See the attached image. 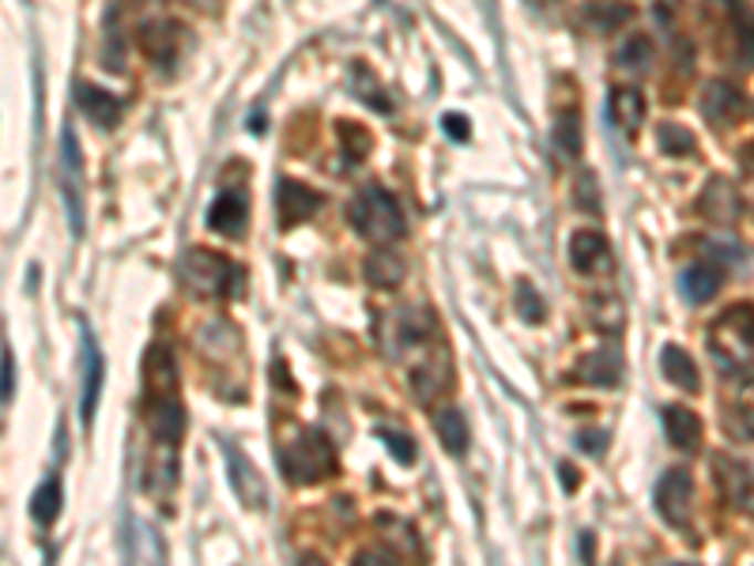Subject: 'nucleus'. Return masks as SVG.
<instances>
[{"mask_svg":"<svg viewBox=\"0 0 754 566\" xmlns=\"http://www.w3.org/2000/svg\"><path fill=\"white\" fill-rule=\"evenodd\" d=\"M347 219H352V227L363 234V239H370L377 245L397 242L400 234L408 231V227H404V212H400L397 197L381 186L358 189V197L352 200V208H347Z\"/></svg>","mask_w":754,"mask_h":566,"instance_id":"nucleus-1","label":"nucleus"},{"mask_svg":"<svg viewBox=\"0 0 754 566\" xmlns=\"http://www.w3.org/2000/svg\"><path fill=\"white\" fill-rule=\"evenodd\" d=\"M280 464L291 483H321L336 476V446L328 442L325 431L306 427L280 450Z\"/></svg>","mask_w":754,"mask_h":566,"instance_id":"nucleus-2","label":"nucleus"},{"mask_svg":"<svg viewBox=\"0 0 754 566\" xmlns=\"http://www.w3.org/2000/svg\"><path fill=\"white\" fill-rule=\"evenodd\" d=\"M710 348L724 370L740 374L754 359V306H732L710 333Z\"/></svg>","mask_w":754,"mask_h":566,"instance_id":"nucleus-3","label":"nucleus"},{"mask_svg":"<svg viewBox=\"0 0 754 566\" xmlns=\"http://www.w3.org/2000/svg\"><path fill=\"white\" fill-rule=\"evenodd\" d=\"M181 280H186V287L192 295L223 298L242 283V272H238L227 258H219V253L192 250V253H186V261H181Z\"/></svg>","mask_w":754,"mask_h":566,"instance_id":"nucleus-4","label":"nucleus"},{"mask_svg":"<svg viewBox=\"0 0 754 566\" xmlns=\"http://www.w3.org/2000/svg\"><path fill=\"white\" fill-rule=\"evenodd\" d=\"M652 502H657L660 517L671 528H687L691 525V510H694V480L687 469H671L660 476L657 491H652Z\"/></svg>","mask_w":754,"mask_h":566,"instance_id":"nucleus-5","label":"nucleus"},{"mask_svg":"<svg viewBox=\"0 0 754 566\" xmlns=\"http://www.w3.org/2000/svg\"><path fill=\"white\" fill-rule=\"evenodd\" d=\"M144 423L151 427L155 442L178 446L186 431V412L178 405V392H144Z\"/></svg>","mask_w":754,"mask_h":566,"instance_id":"nucleus-6","label":"nucleus"},{"mask_svg":"<svg viewBox=\"0 0 754 566\" xmlns=\"http://www.w3.org/2000/svg\"><path fill=\"white\" fill-rule=\"evenodd\" d=\"M223 461H227V480H231L238 502H242V506H250V510H264V506H269V491H264V480L256 476V469L250 464V458H245L238 446L223 442Z\"/></svg>","mask_w":754,"mask_h":566,"instance_id":"nucleus-7","label":"nucleus"},{"mask_svg":"<svg viewBox=\"0 0 754 566\" xmlns=\"http://www.w3.org/2000/svg\"><path fill=\"white\" fill-rule=\"evenodd\" d=\"M743 109H747V98L740 95V87H732L729 80H713L710 87H705L702 95V114L705 122L716 125V129H729L743 117Z\"/></svg>","mask_w":754,"mask_h":566,"instance_id":"nucleus-8","label":"nucleus"},{"mask_svg":"<svg viewBox=\"0 0 754 566\" xmlns=\"http://www.w3.org/2000/svg\"><path fill=\"white\" fill-rule=\"evenodd\" d=\"M569 261L582 276H604L611 272V245L600 231H577L569 239Z\"/></svg>","mask_w":754,"mask_h":566,"instance_id":"nucleus-9","label":"nucleus"},{"mask_svg":"<svg viewBox=\"0 0 754 566\" xmlns=\"http://www.w3.org/2000/svg\"><path fill=\"white\" fill-rule=\"evenodd\" d=\"M275 193H280V227L283 231L306 223V219L321 208V193H314V189L302 186V181H294V178H283Z\"/></svg>","mask_w":754,"mask_h":566,"instance_id":"nucleus-10","label":"nucleus"},{"mask_svg":"<svg viewBox=\"0 0 754 566\" xmlns=\"http://www.w3.org/2000/svg\"><path fill=\"white\" fill-rule=\"evenodd\" d=\"M80 367H84V397H80V416H84V423L91 427L95 408H98V389H103L106 367H103V352H98L95 336H91L87 328H84V352H80Z\"/></svg>","mask_w":754,"mask_h":566,"instance_id":"nucleus-11","label":"nucleus"},{"mask_svg":"<svg viewBox=\"0 0 754 566\" xmlns=\"http://www.w3.org/2000/svg\"><path fill=\"white\" fill-rule=\"evenodd\" d=\"M245 219H250V205H245L242 189H227L216 197V205L208 208V227L219 234H242Z\"/></svg>","mask_w":754,"mask_h":566,"instance_id":"nucleus-12","label":"nucleus"},{"mask_svg":"<svg viewBox=\"0 0 754 566\" xmlns=\"http://www.w3.org/2000/svg\"><path fill=\"white\" fill-rule=\"evenodd\" d=\"M574 378L582 381V386H604V389L619 386V378H622V359H619V352H611V348L588 352L585 359L577 363Z\"/></svg>","mask_w":754,"mask_h":566,"instance_id":"nucleus-13","label":"nucleus"},{"mask_svg":"<svg viewBox=\"0 0 754 566\" xmlns=\"http://www.w3.org/2000/svg\"><path fill=\"white\" fill-rule=\"evenodd\" d=\"M76 98H80L84 117L95 122L98 129H114V125L122 122V98L117 95H106V91H98L91 84H76Z\"/></svg>","mask_w":754,"mask_h":566,"instance_id":"nucleus-14","label":"nucleus"},{"mask_svg":"<svg viewBox=\"0 0 754 566\" xmlns=\"http://www.w3.org/2000/svg\"><path fill=\"white\" fill-rule=\"evenodd\" d=\"M608 109L611 122L619 125L627 136H638L641 122H646V98H641L638 87H615L608 95Z\"/></svg>","mask_w":754,"mask_h":566,"instance_id":"nucleus-15","label":"nucleus"},{"mask_svg":"<svg viewBox=\"0 0 754 566\" xmlns=\"http://www.w3.org/2000/svg\"><path fill=\"white\" fill-rule=\"evenodd\" d=\"M713 469H716V488H721L724 502H732V506H747L751 502V472L743 469L740 461L724 458V453H716L713 458Z\"/></svg>","mask_w":754,"mask_h":566,"instance_id":"nucleus-16","label":"nucleus"},{"mask_svg":"<svg viewBox=\"0 0 754 566\" xmlns=\"http://www.w3.org/2000/svg\"><path fill=\"white\" fill-rule=\"evenodd\" d=\"M64 200H69L72 234H84V205H80V148L72 144V133H64Z\"/></svg>","mask_w":754,"mask_h":566,"instance_id":"nucleus-17","label":"nucleus"},{"mask_svg":"<svg viewBox=\"0 0 754 566\" xmlns=\"http://www.w3.org/2000/svg\"><path fill=\"white\" fill-rule=\"evenodd\" d=\"M664 431L671 438V446H679V450L694 453L698 442H702V419H698L691 408L671 405V408H664Z\"/></svg>","mask_w":754,"mask_h":566,"instance_id":"nucleus-18","label":"nucleus"},{"mask_svg":"<svg viewBox=\"0 0 754 566\" xmlns=\"http://www.w3.org/2000/svg\"><path fill=\"white\" fill-rule=\"evenodd\" d=\"M702 212L710 216L713 223H735V219H740L743 205H740V197H735L732 181L713 178L710 186H705V205H702Z\"/></svg>","mask_w":754,"mask_h":566,"instance_id":"nucleus-19","label":"nucleus"},{"mask_svg":"<svg viewBox=\"0 0 754 566\" xmlns=\"http://www.w3.org/2000/svg\"><path fill=\"white\" fill-rule=\"evenodd\" d=\"M724 272L716 269V264H687L683 276H679V287H683V295L691 298V303H710L716 295V287H721Z\"/></svg>","mask_w":754,"mask_h":566,"instance_id":"nucleus-20","label":"nucleus"},{"mask_svg":"<svg viewBox=\"0 0 754 566\" xmlns=\"http://www.w3.org/2000/svg\"><path fill=\"white\" fill-rule=\"evenodd\" d=\"M174 39H181V27L167 23V20H151V23H144V31H140V42L147 50V57H155L159 65H170V61H174V50H178Z\"/></svg>","mask_w":754,"mask_h":566,"instance_id":"nucleus-21","label":"nucleus"},{"mask_svg":"<svg viewBox=\"0 0 754 566\" xmlns=\"http://www.w3.org/2000/svg\"><path fill=\"white\" fill-rule=\"evenodd\" d=\"M144 392H174V355L170 348H151L144 355Z\"/></svg>","mask_w":754,"mask_h":566,"instance_id":"nucleus-22","label":"nucleus"},{"mask_svg":"<svg viewBox=\"0 0 754 566\" xmlns=\"http://www.w3.org/2000/svg\"><path fill=\"white\" fill-rule=\"evenodd\" d=\"M660 370H664V378H668V381L683 386L687 392H698V367H694V359H691V355H687L683 348L668 344V348L660 352Z\"/></svg>","mask_w":754,"mask_h":566,"instance_id":"nucleus-23","label":"nucleus"},{"mask_svg":"<svg viewBox=\"0 0 754 566\" xmlns=\"http://www.w3.org/2000/svg\"><path fill=\"white\" fill-rule=\"evenodd\" d=\"M434 431L453 458H461L468 450V419L457 412V408H441V412H434Z\"/></svg>","mask_w":754,"mask_h":566,"instance_id":"nucleus-24","label":"nucleus"},{"mask_svg":"<svg viewBox=\"0 0 754 566\" xmlns=\"http://www.w3.org/2000/svg\"><path fill=\"white\" fill-rule=\"evenodd\" d=\"M404 261L397 258V253H374L370 261H366V280L374 283V287H381V291H397L400 283H404Z\"/></svg>","mask_w":754,"mask_h":566,"instance_id":"nucleus-25","label":"nucleus"},{"mask_svg":"<svg viewBox=\"0 0 754 566\" xmlns=\"http://www.w3.org/2000/svg\"><path fill=\"white\" fill-rule=\"evenodd\" d=\"M61 480L57 476H50L42 483L39 491H34V499H31V517L39 525H50V522H57V514H61Z\"/></svg>","mask_w":754,"mask_h":566,"instance_id":"nucleus-26","label":"nucleus"},{"mask_svg":"<svg viewBox=\"0 0 754 566\" xmlns=\"http://www.w3.org/2000/svg\"><path fill=\"white\" fill-rule=\"evenodd\" d=\"M352 91H355V95L358 98H363V103H370L374 109H377V114H392V98L389 95H385V91H381V84H377V80L370 76V69H366V65H355L352 69Z\"/></svg>","mask_w":754,"mask_h":566,"instance_id":"nucleus-27","label":"nucleus"},{"mask_svg":"<svg viewBox=\"0 0 754 566\" xmlns=\"http://www.w3.org/2000/svg\"><path fill=\"white\" fill-rule=\"evenodd\" d=\"M555 144H558V151L569 155V159L582 155V114H577V109H566V114L555 122Z\"/></svg>","mask_w":754,"mask_h":566,"instance_id":"nucleus-28","label":"nucleus"},{"mask_svg":"<svg viewBox=\"0 0 754 566\" xmlns=\"http://www.w3.org/2000/svg\"><path fill=\"white\" fill-rule=\"evenodd\" d=\"M593 322L600 333H622V303L615 295H600L593 303Z\"/></svg>","mask_w":754,"mask_h":566,"instance_id":"nucleus-29","label":"nucleus"},{"mask_svg":"<svg viewBox=\"0 0 754 566\" xmlns=\"http://www.w3.org/2000/svg\"><path fill=\"white\" fill-rule=\"evenodd\" d=\"M649 61H652V42L646 39V34H638V39H630V42L619 50V69H627V72H641V69H649Z\"/></svg>","mask_w":754,"mask_h":566,"instance_id":"nucleus-30","label":"nucleus"},{"mask_svg":"<svg viewBox=\"0 0 754 566\" xmlns=\"http://www.w3.org/2000/svg\"><path fill=\"white\" fill-rule=\"evenodd\" d=\"M339 136H344L347 163H358V159H366V155H370V133H366L363 125L344 122V125H339Z\"/></svg>","mask_w":754,"mask_h":566,"instance_id":"nucleus-31","label":"nucleus"},{"mask_svg":"<svg viewBox=\"0 0 754 566\" xmlns=\"http://www.w3.org/2000/svg\"><path fill=\"white\" fill-rule=\"evenodd\" d=\"M660 136V151L664 155H694V136L687 133V129H679V125H660L657 129Z\"/></svg>","mask_w":754,"mask_h":566,"instance_id":"nucleus-32","label":"nucleus"},{"mask_svg":"<svg viewBox=\"0 0 754 566\" xmlns=\"http://www.w3.org/2000/svg\"><path fill=\"white\" fill-rule=\"evenodd\" d=\"M377 438L385 442V450L392 453L400 464H411L416 461V442H411L408 434H400V431H389V427H377Z\"/></svg>","mask_w":754,"mask_h":566,"instance_id":"nucleus-33","label":"nucleus"},{"mask_svg":"<svg viewBox=\"0 0 754 566\" xmlns=\"http://www.w3.org/2000/svg\"><path fill=\"white\" fill-rule=\"evenodd\" d=\"M517 314L524 317V322H532V325H540L547 317L544 298H540L536 287H528V283H521V291H517Z\"/></svg>","mask_w":754,"mask_h":566,"instance_id":"nucleus-34","label":"nucleus"},{"mask_svg":"<svg viewBox=\"0 0 754 566\" xmlns=\"http://www.w3.org/2000/svg\"><path fill=\"white\" fill-rule=\"evenodd\" d=\"M724 431L740 438V442H754V408H732L724 416Z\"/></svg>","mask_w":754,"mask_h":566,"instance_id":"nucleus-35","label":"nucleus"},{"mask_svg":"<svg viewBox=\"0 0 754 566\" xmlns=\"http://www.w3.org/2000/svg\"><path fill=\"white\" fill-rule=\"evenodd\" d=\"M0 389H4V405H12V392H15V367H12V348L4 344V381H0Z\"/></svg>","mask_w":754,"mask_h":566,"instance_id":"nucleus-36","label":"nucleus"},{"mask_svg":"<svg viewBox=\"0 0 754 566\" xmlns=\"http://www.w3.org/2000/svg\"><path fill=\"white\" fill-rule=\"evenodd\" d=\"M446 133L453 136V140H468V133H472V129H468L464 117H446Z\"/></svg>","mask_w":754,"mask_h":566,"instance_id":"nucleus-37","label":"nucleus"},{"mask_svg":"<svg viewBox=\"0 0 754 566\" xmlns=\"http://www.w3.org/2000/svg\"><path fill=\"white\" fill-rule=\"evenodd\" d=\"M604 438H608V434H593V438L582 434V438H577V446H582L585 453H604Z\"/></svg>","mask_w":754,"mask_h":566,"instance_id":"nucleus-38","label":"nucleus"},{"mask_svg":"<svg viewBox=\"0 0 754 566\" xmlns=\"http://www.w3.org/2000/svg\"><path fill=\"white\" fill-rule=\"evenodd\" d=\"M558 472H563V480H566V491H574V488H577V472H574V464H563V469H558Z\"/></svg>","mask_w":754,"mask_h":566,"instance_id":"nucleus-39","label":"nucleus"}]
</instances>
